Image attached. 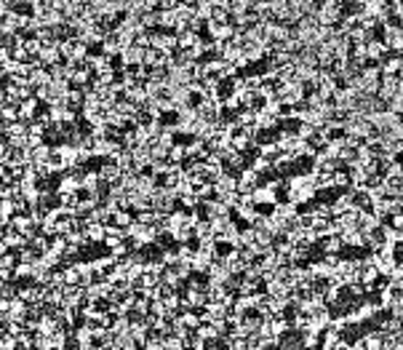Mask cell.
Masks as SVG:
<instances>
[{"label":"cell","mask_w":403,"mask_h":350,"mask_svg":"<svg viewBox=\"0 0 403 350\" xmlns=\"http://www.w3.org/2000/svg\"><path fill=\"white\" fill-rule=\"evenodd\" d=\"M171 59V54L166 48H161V45H153V48L144 51V67H161V64H166Z\"/></svg>","instance_id":"cell-1"},{"label":"cell","mask_w":403,"mask_h":350,"mask_svg":"<svg viewBox=\"0 0 403 350\" xmlns=\"http://www.w3.org/2000/svg\"><path fill=\"white\" fill-rule=\"evenodd\" d=\"M345 246H347V243H345V235H339V233H331V235H326V238L321 241L323 254H339Z\"/></svg>","instance_id":"cell-2"},{"label":"cell","mask_w":403,"mask_h":350,"mask_svg":"<svg viewBox=\"0 0 403 350\" xmlns=\"http://www.w3.org/2000/svg\"><path fill=\"white\" fill-rule=\"evenodd\" d=\"M144 51L147 48H142L139 43H131V45H125L123 48V62L125 64H144Z\"/></svg>","instance_id":"cell-3"},{"label":"cell","mask_w":403,"mask_h":350,"mask_svg":"<svg viewBox=\"0 0 403 350\" xmlns=\"http://www.w3.org/2000/svg\"><path fill=\"white\" fill-rule=\"evenodd\" d=\"M38 102H40V99L38 96H30V99H24L22 104H19V118H22V121H35V110H38Z\"/></svg>","instance_id":"cell-4"},{"label":"cell","mask_w":403,"mask_h":350,"mask_svg":"<svg viewBox=\"0 0 403 350\" xmlns=\"http://www.w3.org/2000/svg\"><path fill=\"white\" fill-rule=\"evenodd\" d=\"M99 174H102V179H107V182H121L123 169L118 166L115 161H110V158H107V163H104V166L99 169Z\"/></svg>","instance_id":"cell-5"},{"label":"cell","mask_w":403,"mask_h":350,"mask_svg":"<svg viewBox=\"0 0 403 350\" xmlns=\"http://www.w3.org/2000/svg\"><path fill=\"white\" fill-rule=\"evenodd\" d=\"M366 48H368V59H374V62H382L385 59V54H387V43L385 41H376V38H371V41L366 43Z\"/></svg>","instance_id":"cell-6"},{"label":"cell","mask_w":403,"mask_h":350,"mask_svg":"<svg viewBox=\"0 0 403 350\" xmlns=\"http://www.w3.org/2000/svg\"><path fill=\"white\" fill-rule=\"evenodd\" d=\"M85 235H88V241H104L107 224L104 222H85Z\"/></svg>","instance_id":"cell-7"},{"label":"cell","mask_w":403,"mask_h":350,"mask_svg":"<svg viewBox=\"0 0 403 350\" xmlns=\"http://www.w3.org/2000/svg\"><path fill=\"white\" fill-rule=\"evenodd\" d=\"M382 224V219L374 214V211H363L361 214V230L363 233H371V230H376Z\"/></svg>","instance_id":"cell-8"},{"label":"cell","mask_w":403,"mask_h":350,"mask_svg":"<svg viewBox=\"0 0 403 350\" xmlns=\"http://www.w3.org/2000/svg\"><path fill=\"white\" fill-rule=\"evenodd\" d=\"M176 24H179V14L174 11H163L161 8V27H168V30H176Z\"/></svg>","instance_id":"cell-9"},{"label":"cell","mask_w":403,"mask_h":350,"mask_svg":"<svg viewBox=\"0 0 403 350\" xmlns=\"http://www.w3.org/2000/svg\"><path fill=\"white\" fill-rule=\"evenodd\" d=\"M254 241H256V227L251 224V227L241 230V235H238V249H241V246H251Z\"/></svg>","instance_id":"cell-10"},{"label":"cell","mask_w":403,"mask_h":350,"mask_svg":"<svg viewBox=\"0 0 403 350\" xmlns=\"http://www.w3.org/2000/svg\"><path fill=\"white\" fill-rule=\"evenodd\" d=\"M198 41H201V38H198V32H193V30L179 32V48H193Z\"/></svg>","instance_id":"cell-11"},{"label":"cell","mask_w":403,"mask_h":350,"mask_svg":"<svg viewBox=\"0 0 403 350\" xmlns=\"http://www.w3.org/2000/svg\"><path fill=\"white\" fill-rule=\"evenodd\" d=\"M112 222L121 224V227H128L131 222H136V217H131V211H128V209H118V211H115V217H112Z\"/></svg>","instance_id":"cell-12"},{"label":"cell","mask_w":403,"mask_h":350,"mask_svg":"<svg viewBox=\"0 0 403 350\" xmlns=\"http://www.w3.org/2000/svg\"><path fill=\"white\" fill-rule=\"evenodd\" d=\"M347 171H350V169H347ZM347 171H342V169L334 171V187H350V184H353V179H350Z\"/></svg>","instance_id":"cell-13"},{"label":"cell","mask_w":403,"mask_h":350,"mask_svg":"<svg viewBox=\"0 0 403 350\" xmlns=\"http://www.w3.org/2000/svg\"><path fill=\"white\" fill-rule=\"evenodd\" d=\"M0 294H3V300H16V297H19V289H16L11 281H3V286H0Z\"/></svg>","instance_id":"cell-14"},{"label":"cell","mask_w":403,"mask_h":350,"mask_svg":"<svg viewBox=\"0 0 403 350\" xmlns=\"http://www.w3.org/2000/svg\"><path fill=\"white\" fill-rule=\"evenodd\" d=\"M323 262H326V265H328V267H331V270H336V267H339V265H342V260H339V254H323Z\"/></svg>","instance_id":"cell-15"},{"label":"cell","mask_w":403,"mask_h":350,"mask_svg":"<svg viewBox=\"0 0 403 350\" xmlns=\"http://www.w3.org/2000/svg\"><path fill=\"white\" fill-rule=\"evenodd\" d=\"M390 224H393V227H403V211L401 214H393V222Z\"/></svg>","instance_id":"cell-16"},{"label":"cell","mask_w":403,"mask_h":350,"mask_svg":"<svg viewBox=\"0 0 403 350\" xmlns=\"http://www.w3.org/2000/svg\"><path fill=\"white\" fill-rule=\"evenodd\" d=\"M398 75H401V81H403V70H401V72H398Z\"/></svg>","instance_id":"cell-17"}]
</instances>
